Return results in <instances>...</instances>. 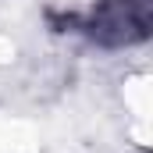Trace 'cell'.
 <instances>
[{"mask_svg":"<svg viewBox=\"0 0 153 153\" xmlns=\"http://www.w3.org/2000/svg\"><path fill=\"white\" fill-rule=\"evenodd\" d=\"M100 46H132L150 36V0H100L89 14L68 18Z\"/></svg>","mask_w":153,"mask_h":153,"instance_id":"6da1fadb","label":"cell"}]
</instances>
